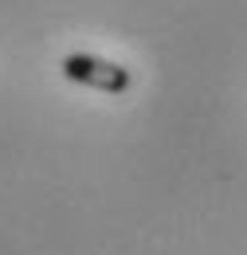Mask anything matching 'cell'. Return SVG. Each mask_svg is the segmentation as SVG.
I'll list each match as a JSON object with an SVG mask.
<instances>
[{"instance_id": "6da1fadb", "label": "cell", "mask_w": 247, "mask_h": 255, "mask_svg": "<svg viewBox=\"0 0 247 255\" xmlns=\"http://www.w3.org/2000/svg\"><path fill=\"white\" fill-rule=\"evenodd\" d=\"M63 75L71 79V83H79V87H91V91H106V95H122L129 91V71L118 63H110V59H98V55H67L63 59Z\"/></svg>"}]
</instances>
